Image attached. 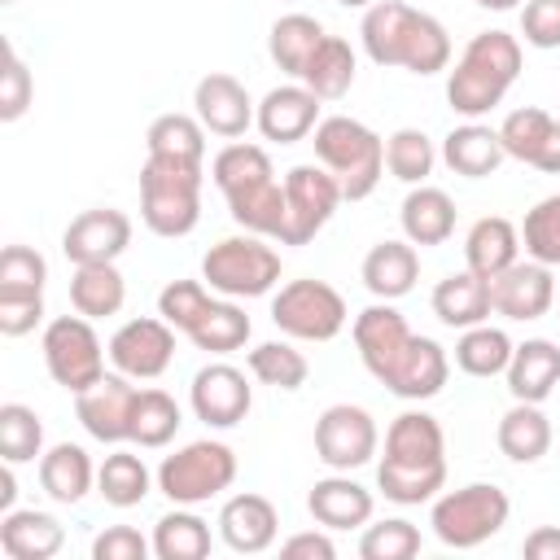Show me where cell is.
Returning <instances> with one entry per match:
<instances>
[{"mask_svg":"<svg viewBox=\"0 0 560 560\" xmlns=\"http://www.w3.org/2000/svg\"><path fill=\"white\" fill-rule=\"evenodd\" d=\"M376 486L389 503H429L446 486V433L429 411H402L385 429Z\"/></svg>","mask_w":560,"mask_h":560,"instance_id":"obj_1","label":"cell"},{"mask_svg":"<svg viewBox=\"0 0 560 560\" xmlns=\"http://www.w3.org/2000/svg\"><path fill=\"white\" fill-rule=\"evenodd\" d=\"M363 52L376 66H398L411 74H438L451 66V35L433 13H420L402 0H376L359 22Z\"/></svg>","mask_w":560,"mask_h":560,"instance_id":"obj_2","label":"cell"},{"mask_svg":"<svg viewBox=\"0 0 560 560\" xmlns=\"http://www.w3.org/2000/svg\"><path fill=\"white\" fill-rule=\"evenodd\" d=\"M521 74V39L508 31H481L464 44L455 70L446 74V101L464 118H481L503 105L508 88Z\"/></svg>","mask_w":560,"mask_h":560,"instance_id":"obj_3","label":"cell"},{"mask_svg":"<svg viewBox=\"0 0 560 560\" xmlns=\"http://www.w3.org/2000/svg\"><path fill=\"white\" fill-rule=\"evenodd\" d=\"M311 136H315L311 144H315L319 166L332 171L346 201H363L376 192V184L385 175V140L368 122H359L350 114H328V118H319V127Z\"/></svg>","mask_w":560,"mask_h":560,"instance_id":"obj_4","label":"cell"},{"mask_svg":"<svg viewBox=\"0 0 560 560\" xmlns=\"http://www.w3.org/2000/svg\"><path fill=\"white\" fill-rule=\"evenodd\" d=\"M201 162L144 158L140 166V219L153 236H188L201 219Z\"/></svg>","mask_w":560,"mask_h":560,"instance_id":"obj_5","label":"cell"},{"mask_svg":"<svg viewBox=\"0 0 560 560\" xmlns=\"http://www.w3.org/2000/svg\"><path fill=\"white\" fill-rule=\"evenodd\" d=\"M508 494L490 481H468L459 490H446L433 499V534L438 542L455 547V551H468V547H481L486 538H494L503 525H508Z\"/></svg>","mask_w":560,"mask_h":560,"instance_id":"obj_6","label":"cell"},{"mask_svg":"<svg viewBox=\"0 0 560 560\" xmlns=\"http://www.w3.org/2000/svg\"><path fill=\"white\" fill-rule=\"evenodd\" d=\"M201 280L223 298H262L280 284V254L262 236H223L201 258Z\"/></svg>","mask_w":560,"mask_h":560,"instance_id":"obj_7","label":"cell"},{"mask_svg":"<svg viewBox=\"0 0 560 560\" xmlns=\"http://www.w3.org/2000/svg\"><path fill=\"white\" fill-rule=\"evenodd\" d=\"M232 481H236V455L228 442H210V438L179 446L158 468V490L179 508H197L223 494Z\"/></svg>","mask_w":560,"mask_h":560,"instance_id":"obj_8","label":"cell"},{"mask_svg":"<svg viewBox=\"0 0 560 560\" xmlns=\"http://www.w3.org/2000/svg\"><path fill=\"white\" fill-rule=\"evenodd\" d=\"M346 319V298L328 280H289L271 298V324L293 341H332Z\"/></svg>","mask_w":560,"mask_h":560,"instance_id":"obj_9","label":"cell"},{"mask_svg":"<svg viewBox=\"0 0 560 560\" xmlns=\"http://www.w3.org/2000/svg\"><path fill=\"white\" fill-rule=\"evenodd\" d=\"M39 350H44L48 376L70 394H83L88 385H96L105 376V354L109 350H101V337H96L88 315H57L44 328Z\"/></svg>","mask_w":560,"mask_h":560,"instance_id":"obj_10","label":"cell"},{"mask_svg":"<svg viewBox=\"0 0 560 560\" xmlns=\"http://www.w3.org/2000/svg\"><path fill=\"white\" fill-rule=\"evenodd\" d=\"M341 184L324 166H293L284 175V223H280V245H306L341 206Z\"/></svg>","mask_w":560,"mask_h":560,"instance_id":"obj_11","label":"cell"},{"mask_svg":"<svg viewBox=\"0 0 560 560\" xmlns=\"http://www.w3.org/2000/svg\"><path fill=\"white\" fill-rule=\"evenodd\" d=\"M376 442H381L376 438V420L363 407H354V402H332L315 420V455L332 472L363 468L376 455Z\"/></svg>","mask_w":560,"mask_h":560,"instance_id":"obj_12","label":"cell"},{"mask_svg":"<svg viewBox=\"0 0 560 560\" xmlns=\"http://www.w3.org/2000/svg\"><path fill=\"white\" fill-rule=\"evenodd\" d=\"M109 363L114 372L131 376V381H153L171 368L175 359V328L162 315H144V319H127L114 337H109Z\"/></svg>","mask_w":560,"mask_h":560,"instance_id":"obj_13","label":"cell"},{"mask_svg":"<svg viewBox=\"0 0 560 560\" xmlns=\"http://www.w3.org/2000/svg\"><path fill=\"white\" fill-rule=\"evenodd\" d=\"M136 398H140V389L131 385V376L105 372L96 385H88L83 394H74V416H79V424H83L96 442L118 446V442H131V411H136Z\"/></svg>","mask_w":560,"mask_h":560,"instance_id":"obj_14","label":"cell"},{"mask_svg":"<svg viewBox=\"0 0 560 560\" xmlns=\"http://www.w3.org/2000/svg\"><path fill=\"white\" fill-rule=\"evenodd\" d=\"M188 402H192L197 420H206L210 429H232V424H241L249 416L254 389H249V381H245L241 368H232V363H206L192 376V385H188Z\"/></svg>","mask_w":560,"mask_h":560,"instance_id":"obj_15","label":"cell"},{"mask_svg":"<svg viewBox=\"0 0 560 560\" xmlns=\"http://www.w3.org/2000/svg\"><path fill=\"white\" fill-rule=\"evenodd\" d=\"M131 245V219L114 206H96V210H83L66 223L61 232V254L74 262V267H88V262H118V254Z\"/></svg>","mask_w":560,"mask_h":560,"instance_id":"obj_16","label":"cell"},{"mask_svg":"<svg viewBox=\"0 0 560 560\" xmlns=\"http://www.w3.org/2000/svg\"><path fill=\"white\" fill-rule=\"evenodd\" d=\"M446 376H451V359H446V350L433 341V337H407V346L394 354V363L376 376L389 394H398V398H407V402H424V398H433V394H442V385H446Z\"/></svg>","mask_w":560,"mask_h":560,"instance_id":"obj_17","label":"cell"},{"mask_svg":"<svg viewBox=\"0 0 560 560\" xmlns=\"http://www.w3.org/2000/svg\"><path fill=\"white\" fill-rule=\"evenodd\" d=\"M556 302V280H551V267L547 262H512L508 271H499L490 280V311L503 315V319H542Z\"/></svg>","mask_w":560,"mask_h":560,"instance_id":"obj_18","label":"cell"},{"mask_svg":"<svg viewBox=\"0 0 560 560\" xmlns=\"http://www.w3.org/2000/svg\"><path fill=\"white\" fill-rule=\"evenodd\" d=\"M192 109L201 118V127L210 136H223V140H236L254 127V114L258 105L249 101L245 83L236 74H223V70H210L206 79H197L192 88Z\"/></svg>","mask_w":560,"mask_h":560,"instance_id":"obj_19","label":"cell"},{"mask_svg":"<svg viewBox=\"0 0 560 560\" xmlns=\"http://www.w3.org/2000/svg\"><path fill=\"white\" fill-rule=\"evenodd\" d=\"M499 140L508 149V158L534 166V171H547V175H560V118L538 109V105H525V109H512L503 122H499Z\"/></svg>","mask_w":560,"mask_h":560,"instance_id":"obj_20","label":"cell"},{"mask_svg":"<svg viewBox=\"0 0 560 560\" xmlns=\"http://www.w3.org/2000/svg\"><path fill=\"white\" fill-rule=\"evenodd\" d=\"M254 127L276 144H298L319 127V96L306 83H280L258 101Z\"/></svg>","mask_w":560,"mask_h":560,"instance_id":"obj_21","label":"cell"},{"mask_svg":"<svg viewBox=\"0 0 560 560\" xmlns=\"http://www.w3.org/2000/svg\"><path fill=\"white\" fill-rule=\"evenodd\" d=\"M280 534V516H276V503L267 494H232L223 508H219V538L241 551V556H258L276 542Z\"/></svg>","mask_w":560,"mask_h":560,"instance_id":"obj_22","label":"cell"},{"mask_svg":"<svg viewBox=\"0 0 560 560\" xmlns=\"http://www.w3.org/2000/svg\"><path fill=\"white\" fill-rule=\"evenodd\" d=\"M306 512L324 529H359V525L372 521V490L359 486L350 472H332V477H319L311 486Z\"/></svg>","mask_w":560,"mask_h":560,"instance_id":"obj_23","label":"cell"},{"mask_svg":"<svg viewBox=\"0 0 560 560\" xmlns=\"http://www.w3.org/2000/svg\"><path fill=\"white\" fill-rule=\"evenodd\" d=\"M363 289L376 298V302H394V298H407L420 280V254L411 241H381L363 254Z\"/></svg>","mask_w":560,"mask_h":560,"instance_id":"obj_24","label":"cell"},{"mask_svg":"<svg viewBox=\"0 0 560 560\" xmlns=\"http://www.w3.org/2000/svg\"><path fill=\"white\" fill-rule=\"evenodd\" d=\"M508 394L516 402H547L551 389L560 385V346L547 337H529L512 350L508 363Z\"/></svg>","mask_w":560,"mask_h":560,"instance_id":"obj_25","label":"cell"},{"mask_svg":"<svg viewBox=\"0 0 560 560\" xmlns=\"http://www.w3.org/2000/svg\"><path fill=\"white\" fill-rule=\"evenodd\" d=\"M508 149L499 140V127H486V122H464V127H451L446 140H442V162L464 175V179H486L503 166Z\"/></svg>","mask_w":560,"mask_h":560,"instance_id":"obj_26","label":"cell"},{"mask_svg":"<svg viewBox=\"0 0 560 560\" xmlns=\"http://www.w3.org/2000/svg\"><path fill=\"white\" fill-rule=\"evenodd\" d=\"M521 258V228L503 214H486L468 228L464 236V262L468 271H477L481 280H494L499 271H508Z\"/></svg>","mask_w":560,"mask_h":560,"instance_id":"obj_27","label":"cell"},{"mask_svg":"<svg viewBox=\"0 0 560 560\" xmlns=\"http://www.w3.org/2000/svg\"><path fill=\"white\" fill-rule=\"evenodd\" d=\"M407 337H411V328L389 302H372L368 311L354 315V346L372 376H381L394 363V354L407 346Z\"/></svg>","mask_w":560,"mask_h":560,"instance_id":"obj_28","label":"cell"},{"mask_svg":"<svg viewBox=\"0 0 560 560\" xmlns=\"http://www.w3.org/2000/svg\"><path fill=\"white\" fill-rule=\"evenodd\" d=\"M61 542H66V529L52 512L13 508L0 521V551L9 560H48L61 551Z\"/></svg>","mask_w":560,"mask_h":560,"instance_id":"obj_29","label":"cell"},{"mask_svg":"<svg viewBox=\"0 0 560 560\" xmlns=\"http://www.w3.org/2000/svg\"><path fill=\"white\" fill-rule=\"evenodd\" d=\"M398 223L411 245H442L455 232V201L433 184H411V192L402 197Z\"/></svg>","mask_w":560,"mask_h":560,"instance_id":"obj_30","label":"cell"},{"mask_svg":"<svg viewBox=\"0 0 560 560\" xmlns=\"http://www.w3.org/2000/svg\"><path fill=\"white\" fill-rule=\"evenodd\" d=\"M433 315L446 324V328H472V324H486L490 315V280H481L477 271H451L446 280H438L433 289Z\"/></svg>","mask_w":560,"mask_h":560,"instance_id":"obj_31","label":"cell"},{"mask_svg":"<svg viewBox=\"0 0 560 560\" xmlns=\"http://www.w3.org/2000/svg\"><path fill=\"white\" fill-rule=\"evenodd\" d=\"M494 442H499V451H503L512 464H538V459L551 451V420L542 416L538 402H512V407L499 416Z\"/></svg>","mask_w":560,"mask_h":560,"instance_id":"obj_32","label":"cell"},{"mask_svg":"<svg viewBox=\"0 0 560 560\" xmlns=\"http://www.w3.org/2000/svg\"><path fill=\"white\" fill-rule=\"evenodd\" d=\"M92 481H96V468H92V459H88L83 446L57 442L52 451L39 455V486H44L48 499H57V503H79V499L92 490Z\"/></svg>","mask_w":560,"mask_h":560,"instance_id":"obj_33","label":"cell"},{"mask_svg":"<svg viewBox=\"0 0 560 560\" xmlns=\"http://www.w3.org/2000/svg\"><path fill=\"white\" fill-rule=\"evenodd\" d=\"M324 22L319 18H311V13H284V18H276L271 22V35H267V52H271V61L284 70V74H293V79H302V70H306V61L315 57V48L324 44Z\"/></svg>","mask_w":560,"mask_h":560,"instance_id":"obj_34","label":"cell"},{"mask_svg":"<svg viewBox=\"0 0 560 560\" xmlns=\"http://www.w3.org/2000/svg\"><path fill=\"white\" fill-rule=\"evenodd\" d=\"M127 302V280L114 262H88V267H74L70 276V306L88 319H105V315H118Z\"/></svg>","mask_w":560,"mask_h":560,"instance_id":"obj_35","label":"cell"},{"mask_svg":"<svg viewBox=\"0 0 560 560\" xmlns=\"http://www.w3.org/2000/svg\"><path fill=\"white\" fill-rule=\"evenodd\" d=\"M354 70H359L354 48L341 35H324V44L315 48V57L306 61L298 83H306L319 101H341L350 92V83H354Z\"/></svg>","mask_w":560,"mask_h":560,"instance_id":"obj_36","label":"cell"},{"mask_svg":"<svg viewBox=\"0 0 560 560\" xmlns=\"http://www.w3.org/2000/svg\"><path fill=\"white\" fill-rule=\"evenodd\" d=\"M210 179H214V188H219L223 197H232V192H241V188H254V184H262V179H276V166H271V158H267L262 144L232 140V144H223V149L214 153Z\"/></svg>","mask_w":560,"mask_h":560,"instance_id":"obj_37","label":"cell"},{"mask_svg":"<svg viewBox=\"0 0 560 560\" xmlns=\"http://www.w3.org/2000/svg\"><path fill=\"white\" fill-rule=\"evenodd\" d=\"M153 556L158 560H201V556H210V525L197 512L175 503V512L158 516V525H153Z\"/></svg>","mask_w":560,"mask_h":560,"instance_id":"obj_38","label":"cell"},{"mask_svg":"<svg viewBox=\"0 0 560 560\" xmlns=\"http://www.w3.org/2000/svg\"><path fill=\"white\" fill-rule=\"evenodd\" d=\"M149 158H184L206 162V127L197 114H158L144 131Z\"/></svg>","mask_w":560,"mask_h":560,"instance_id":"obj_39","label":"cell"},{"mask_svg":"<svg viewBox=\"0 0 560 560\" xmlns=\"http://www.w3.org/2000/svg\"><path fill=\"white\" fill-rule=\"evenodd\" d=\"M228 214L254 232V236H280V223H284V184L280 179H262L254 188H241L228 197Z\"/></svg>","mask_w":560,"mask_h":560,"instance_id":"obj_40","label":"cell"},{"mask_svg":"<svg viewBox=\"0 0 560 560\" xmlns=\"http://www.w3.org/2000/svg\"><path fill=\"white\" fill-rule=\"evenodd\" d=\"M512 337L503 328H490V324H472L459 332L455 341V368L468 372V376H499L508 372L512 363Z\"/></svg>","mask_w":560,"mask_h":560,"instance_id":"obj_41","label":"cell"},{"mask_svg":"<svg viewBox=\"0 0 560 560\" xmlns=\"http://www.w3.org/2000/svg\"><path fill=\"white\" fill-rule=\"evenodd\" d=\"M149 486H153V477H149L144 459L131 455V451H114L96 468V490H101V499L109 508H136V503H144L149 499Z\"/></svg>","mask_w":560,"mask_h":560,"instance_id":"obj_42","label":"cell"},{"mask_svg":"<svg viewBox=\"0 0 560 560\" xmlns=\"http://www.w3.org/2000/svg\"><path fill=\"white\" fill-rule=\"evenodd\" d=\"M179 424H184L179 402L166 389H140L136 411H131V442L136 446L158 451V446H166L179 433Z\"/></svg>","mask_w":560,"mask_h":560,"instance_id":"obj_43","label":"cell"},{"mask_svg":"<svg viewBox=\"0 0 560 560\" xmlns=\"http://www.w3.org/2000/svg\"><path fill=\"white\" fill-rule=\"evenodd\" d=\"M249 315L236 306V302H219L214 298V306L197 319V328L188 332V341L197 346V350H210V354H232V350H241L245 341H249Z\"/></svg>","mask_w":560,"mask_h":560,"instance_id":"obj_44","label":"cell"},{"mask_svg":"<svg viewBox=\"0 0 560 560\" xmlns=\"http://www.w3.org/2000/svg\"><path fill=\"white\" fill-rule=\"evenodd\" d=\"M249 372L262 381V385H276V389H302L306 376H311V363L302 350H293L289 341H262L249 350Z\"/></svg>","mask_w":560,"mask_h":560,"instance_id":"obj_45","label":"cell"},{"mask_svg":"<svg viewBox=\"0 0 560 560\" xmlns=\"http://www.w3.org/2000/svg\"><path fill=\"white\" fill-rule=\"evenodd\" d=\"M0 455H4V464H26V459L44 455V420L26 402L0 407Z\"/></svg>","mask_w":560,"mask_h":560,"instance_id":"obj_46","label":"cell"},{"mask_svg":"<svg viewBox=\"0 0 560 560\" xmlns=\"http://www.w3.org/2000/svg\"><path fill=\"white\" fill-rule=\"evenodd\" d=\"M438 153H433V140L416 127H398L389 140H385V166L394 179L402 184H424V175L433 171Z\"/></svg>","mask_w":560,"mask_h":560,"instance_id":"obj_47","label":"cell"},{"mask_svg":"<svg viewBox=\"0 0 560 560\" xmlns=\"http://www.w3.org/2000/svg\"><path fill=\"white\" fill-rule=\"evenodd\" d=\"M521 245L534 262H547V267H560V192L542 197L534 210H525V223H521Z\"/></svg>","mask_w":560,"mask_h":560,"instance_id":"obj_48","label":"cell"},{"mask_svg":"<svg viewBox=\"0 0 560 560\" xmlns=\"http://www.w3.org/2000/svg\"><path fill=\"white\" fill-rule=\"evenodd\" d=\"M210 306H214V298H210V284H206V280H171V284L158 293V315H162L171 328H179V332H192L197 319H201Z\"/></svg>","mask_w":560,"mask_h":560,"instance_id":"obj_49","label":"cell"},{"mask_svg":"<svg viewBox=\"0 0 560 560\" xmlns=\"http://www.w3.org/2000/svg\"><path fill=\"white\" fill-rule=\"evenodd\" d=\"M416 551H420V529L411 521H402V516L376 521L359 538V556L363 560H411Z\"/></svg>","mask_w":560,"mask_h":560,"instance_id":"obj_50","label":"cell"},{"mask_svg":"<svg viewBox=\"0 0 560 560\" xmlns=\"http://www.w3.org/2000/svg\"><path fill=\"white\" fill-rule=\"evenodd\" d=\"M48 262L31 245H4L0 254V293H44Z\"/></svg>","mask_w":560,"mask_h":560,"instance_id":"obj_51","label":"cell"},{"mask_svg":"<svg viewBox=\"0 0 560 560\" xmlns=\"http://www.w3.org/2000/svg\"><path fill=\"white\" fill-rule=\"evenodd\" d=\"M31 96H35V79H31V70H26V61L18 57V48H13V44H4V70H0V118H4V122H18V118L26 114V105H31Z\"/></svg>","mask_w":560,"mask_h":560,"instance_id":"obj_52","label":"cell"},{"mask_svg":"<svg viewBox=\"0 0 560 560\" xmlns=\"http://www.w3.org/2000/svg\"><path fill=\"white\" fill-rule=\"evenodd\" d=\"M521 35L529 48H560V0H525Z\"/></svg>","mask_w":560,"mask_h":560,"instance_id":"obj_53","label":"cell"},{"mask_svg":"<svg viewBox=\"0 0 560 560\" xmlns=\"http://www.w3.org/2000/svg\"><path fill=\"white\" fill-rule=\"evenodd\" d=\"M153 551V538H144L131 525H109L92 538V560H144Z\"/></svg>","mask_w":560,"mask_h":560,"instance_id":"obj_54","label":"cell"},{"mask_svg":"<svg viewBox=\"0 0 560 560\" xmlns=\"http://www.w3.org/2000/svg\"><path fill=\"white\" fill-rule=\"evenodd\" d=\"M44 319V293H0V332L26 337Z\"/></svg>","mask_w":560,"mask_h":560,"instance_id":"obj_55","label":"cell"},{"mask_svg":"<svg viewBox=\"0 0 560 560\" xmlns=\"http://www.w3.org/2000/svg\"><path fill=\"white\" fill-rule=\"evenodd\" d=\"M280 556H289V560H332V556H337V547H332V538H328V534L306 529V534L284 538V542H280Z\"/></svg>","mask_w":560,"mask_h":560,"instance_id":"obj_56","label":"cell"},{"mask_svg":"<svg viewBox=\"0 0 560 560\" xmlns=\"http://www.w3.org/2000/svg\"><path fill=\"white\" fill-rule=\"evenodd\" d=\"M521 551H525L529 560H560V525H538V529H529L525 542H521Z\"/></svg>","mask_w":560,"mask_h":560,"instance_id":"obj_57","label":"cell"},{"mask_svg":"<svg viewBox=\"0 0 560 560\" xmlns=\"http://www.w3.org/2000/svg\"><path fill=\"white\" fill-rule=\"evenodd\" d=\"M13 494H18L13 490V464H4V472H0V508L4 512H13Z\"/></svg>","mask_w":560,"mask_h":560,"instance_id":"obj_58","label":"cell"},{"mask_svg":"<svg viewBox=\"0 0 560 560\" xmlns=\"http://www.w3.org/2000/svg\"><path fill=\"white\" fill-rule=\"evenodd\" d=\"M472 4H481V9H494V13H508V9H516L521 0H472Z\"/></svg>","mask_w":560,"mask_h":560,"instance_id":"obj_59","label":"cell"},{"mask_svg":"<svg viewBox=\"0 0 560 560\" xmlns=\"http://www.w3.org/2000/svg\"><path fill=\"white\" fill-rule=\"evenodd\" d=\"M337 4H346V9H368V4H376V0H337Z\"/></svg>","mask_w":560,"mask_h":560,"instance_id":"obj_60","label":"cell"},{"mask_svg":"<svg viewBox=\"0 0 560 560\" xmlns=\"http://www.w3.org/2000/svg\"><path fill=\"white\" fill-rule=\"evenodd\" d=\"M0 4H13V0H0Z\"/></svg>","mask_w":560,"mask_h":560,"instance_id":"obj_61","label":"cell"}]
</instances>
